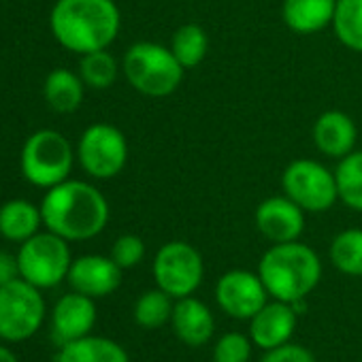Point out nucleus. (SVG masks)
Segmentation results:
<instances>
[{
    "instance_id": "nucleus-4",
    "label": "nucleus",
    "mask_w": 362,
    "mask_h": 362,
    "mask_svg": "<svg viewBox=\"0 0 362 362\" xmlns=\"http://www.w3.org/2000/svg\"><path fill=\"white\" fill-rule=\"evenodd\" d=\"M122 71L128 83L143 96H170L184 81L186 69L173 56L170 47L151 41L130 45L122 60Z\"/></svg>"
},
{
    "instance_id": "nucleus-12",
    "label": "nucleus",
    "mask_w": 362,
    "mask_h": 362,
    "mask_svg": "<svg viewBox=\"0 0 362 362\" xmlns=\"http://www.w3.org/2000/svg\"><path fill=\"white\" fill-rule=\"evenodd\" d=\"M256 228L271 243L298 241L305 230V211L286 194L271 197L256 209Z\"/></svg>"
},
{
    "instance_id": "nucleus-32",
    "label": "nucleus",
    "mask_w": 362,
    "mask_h": 362,
    "mask_svg": "<svg viewBox=\"0 0 362 362\" xmlns=\"http://www.w3.org/2000/svg\"><path fill=\"white\" fill-rule=\"evenodd\" d=\"M0 362H20V360L7 345H0Z\"/></svg>"
},
{
    "instance_id": "nucleus-16",
    "label": "nucleus",
    "mask_w": 362,
    "mask_h": 362,
    "mask_svg": "<svg viewBox=\"0 0 362 362\" xmlns=\"http://www.w3.org/2000/svg\"><path fill=\"white\" fill-rule=\"evenodd\" d=\"M170 322L179 341H184L190 347L205 345L216 330V322L209 307L194 296L177 298Z\"/></svg>"
},
{
    "instance_id": "nucleus-9",
    "label": "nucleus",
    "mask_w": 362,
    "mask_h": 362,
    "mask_svg": "<svg viewBox=\"0 0 362 362\" xmlns=\"http://www.w3.org/2000/svg\"><path fill=\"white\" fill-rule=\"evenodd\" d=\"M205 262L201 252L186 241L164 243L153 258V279L173 298L192 296L203 284Z\"/></svg>"
},
{
    "instance_id": "nucleus-8",
    "label": "nucleus",
    "mask_w": 362,
    "mask_h": 362,
    "mask_svg": "<svg viewBox=\"0 0 362 362\" xmlns=\"http://www.w3.org/2000/svg\"><path fill=\"white\" fill-rule=\"evenodd\" d=\"M281 188L305 214L328 211L339 201L334 173L315 160H294L281 175Z\"/></svg>"
},
{
    "instance_id": "nucleus-11",
    "label": "nucleus",
    "mask_w": 362,
    "mask_h": 362,
    "mask_svg": "<svg viewBox=\"0 0 362 362\" xmlns=\"http://www.w3.org/2000/svg\"><path fill=\"white\" fill-rule=\"evenodd\" d=\"M269 292L258 273L235 269L224 273L216 286L220 309L235 320H252L269 300Z\"/></svg>"
},
{
    "instance_id": "nucleus-17",
    "label": "nucleus",
    "mask_w": 362,
    "mask_h": 362,
    "mask_svg": "<svg viewBox=\"0 0 362 362\" xmlns=\"http://www.w3.org/2000/svg\"><path fill=\"white\" fill-rule=\"evenodd\" d=\"M358 128L343 111H326L313 124V143L328 158H343L354 151Z\"/></svg>"
},
{
    "instance_id": "nucleus-29",
    "label": "nucleus",
    "mask_w": 362,
    "mask_h": 362,
    "mask_svg": "<svg viewBox=\"0 0 362 362\" xmlns=\"http://www.w3.org/2000/svg\"><path fill=\"white\" fill-rule=\"evenodd\" d=\"M111 258H113V262L122 271L136 267L145 258V243H143V239L136 237V235H122V237H117L113 247H111Z\"/></svg>"
},
{
    "instance_id": "nucleus-6",
    "label": "nucleus",
    "mask_w": 362,
    "mask_h": 362,
    "mask_svg": "<svg viewBox=\"0 0 362 362\" xmlns=\"http://www.w3.org/2000/svg\"><path fill=\"white\" fill-rule=\"evenodd\" d=\"M73 258L69 241L60 235L45 230L20 243L18 267L20 277L39 290H49L69 277Z\"/></svg>"
},
{
    "instance_id": "nucleus-1",
    "label": "nucleus",
    "mask_w": 362,
    "mask_h": 362,
    "mask_svg": "<svg viewBox=\"0 0 362 362\" xmlns=\"http://www.w3.org/2000/svg\"><path fill=\"white\" fill-rule=\"evenodd\" d=\"M41 216L45 228L62 239L88 241L105 230L109 222V203L105 194L88 181L66 179L45 192Z\"/></svg>"
},
{
    "instance_id": "nucleus-2",
    "label": "nucleus",
    "mask_w": 362,
    "mask_h": 362,
    "mask_svg": "<svg viewBox=\"0 0 362 362\" xmlns=\"http://www.w3.org/2000/svg\"><path fill=\"white\" fill-rule=\"evenodd\" d=\"M122 13L115 0H56L49 13L54 39L73 54L107 49L119 35Z\"/></svg>"
},
{
    "instance_id": "nucleus-21",
    "label": "nucleus",
    "mask_w": 362,
    "mask_h": 362,
    "mask_svg": "<svg viewBox=\"0 0 362 362\" xmlns=\"http://www.w3.org/2000/svg\"><path fill=\"white\" fill-rule=\"evenodd\" d=\"M58 362H130L126 349L107 337H81L64 343L58 354Z\"/></svg>"
},
{
    "instance_id": "nucleus-18",
    "label": "nucleus",
    "mask_w": 362,
    "mask_h": 362,
    "mask_svg": "<svg viewBox=\"0 0 362 362\" xmlns=\"http://www.w3.org/2000/svg\"><path fill=\"white\" fill-rule=\"evenodd\" d=\"M337 0H284V24L298 35H313L332 24Z\"/></svg>"
},
{
    "instance_id": "nucleus-23",
    "label": "nucleus",
    "mask_w": 362,
    "mask_h": 362,
    "mask_svg": "<svg viewBox=\"0 0 362 362\" xmlns=\"http://www.w3.org/2000/svg\"><path fill=\"white\" fill-rule=\"evenodd\" d=\"M337 190L339 201H343L349 209L362 214V151H351L341 158L337 170Z\"/></svg>"
},
{
    "instance_id": "nucleus-5",
    "label": "nucleus",
    "mask_w": 362,
    "mask_h": 362,
    "mask_svg": "<svg viewBox=\"0 0 362 362\" xmlns=\"http://www.w3.org/2000/svg\"><path fill=\"white\" fill-rule=\"evenodd\" d=\"M75 151L69 139L58 130H37L30 134L20 153V168L28 184L37 188H54L69 179Z\"/></svg>"
},
{
    "instance_id": "nucleus-31",
    "label": "nucleus",
    "mask_w": 362,
    "mask_h": 362,
    "mask_svg": "<svg viewBox=\"0 0 362 362\" xmlns=\"http://www.w3.org/2000/svg\"><path fill=\"white\" fill-rule=\"evenodd\" d=\"M20 277L18 256H11L7 252H0V286H5Z\"/></svg>"
},
{
    "instance_id": "nucleus-19",
    "label": "nucleus",
    "mask_w": 362,
    "mask_h": 362,
    "mask_svg": "<svg viewBox=\"0 0 362 362\" xmlns=\"http://www.w3.org/2000/svg\"><path fill=\"white\" fill-rule=\"evenodd\" d=\"M43 224L41 207L24 199L7 201L0 207V237L13 243H24L39 233Z\"/></svg>"
},
{
    "instance_id": "nucleus-3",
    "label": "nucleus",
    "mask_w": 362,
    "mask_h": 362,
    "mask_svg": "<svg viewBox=\"0 0 362 362\" xmlns=\"http://www.w3.org/2000/svg\"><path fill=\"white\" fill-rule=\"evenodd\" d=\"M258 275L275 300L294 303L307 298L322 279L320 256L300 241L273 243L258 264Z\"/></svg>"
},
{
    "instance_id": "nucleus-28",
    "label": "nucleus",
    "mask_w": 362,
    "mask_h": 362,
    "mask_svg": "<svg viewBox=\"0 0 362 362\" xmlns=\"http://www.w3.org/2000/svg\"><path fill=\"white\" fill-rule=\"evenodd\" d=\"M252 339L241 332H226L214 347V362H250Z\"/></svg>"
},
{
    "instance_id": "nucleus-24",
    "label": "nucleus",
    "mask_w": 362,
    "mask_h": 362,
    "mask_svg": "<svg viewBox=\"0 0 362 362\" xmlns=\"http://www.w3.org/2000/svg\"><path fill=\"white\" fill-rule=\"evenodd\" d=\"M330 26L347 49L362 54V0H337Z\"/></svg>"
},
{
    "instance_id": "nucleus-26",
    "label": "nucleus",
    "mask_w": 362,
    "mask_h": 362,
    "mask_svg": "<svg viewBox=\"0 0 362 362\" xmlns=\"http://www.w3.org/2000/svg\"><path fill=\"white\" fill-rule=\"evenodd\" d=\"M119 64L107 49L83 54L79 60V77L92 90H107L115 83Z\"/></svg>"
},
{
    "instance_id": "nucleus-22",
    "label": "nucleus",
    "mask_w": 362,
    "mask_h": 362,
    "mask_svg": "<svg viewBox=\"0 0 362 362\" xmlns=\"http://www.w3.org/2000/svg\"><path fill=\"white\" fill-rule=\"evenodd\" d=\"M170 52L184 69L199 66L209 52V37L203 26L199 24H184L179 26L170 39Z\"/></svg>"
},
{
    "instance_id": "nucleus-25",
    "label": "nucleus",
    "mask_w": 362,
    "mask_h": 362,
    "mask_svg": "<svg viewBox=\"0 0 362 362\" xmlns=\"http://www.w3.org/2000/svg\"><path fill=\"white\" fill-rule=\"evenodd\" d=\"M330 260L337 271L362 277V230L349 228L339 233L330 243Z\"/></svg>"
},
{
    "instance_id": "nucleus-14",
    "label": "nucleus",
    "mask_w": 362,
    "mask_h": 362,
    "mask_svg": "<svg viewBox=\"0 0 362 362\" xmlns=\"http://www.w3.org/2000/svg\"><path fill=\"white\" fill-rule=\"evenodd\" d=\"M96 315L94 298L73 290L64 294L52 311V334L60 345L88 337L96 324Z\"/></svg>"
},
{
    "instance_id": "nucleus-20",
    "label": "nucleus",
    "mask_w": 362,
    "mask_h": 362,
    "mask_svg": "<svg viewBox=\"0 0 362 362\" xmlns=\"http://www.w3.org/2000/svg\"><path fill=\"white\" fill-rule=\"evenodd\" d=\"M86 83L79 73L69 69H54L43 83V96L56 113H73L81 107Z\"/></svg>"
},
{
    "instance_id": "nucleus-10",
    "label": "nucleus",
    "mask_w": 362,
    "mask_h": 362,
    "mask_svg": "<svg viewBox=\"0 0 362 362\" xmlns=\"http://www.w3.org/2000/svg\"><path fill=\"white\" fill-rule=\"evenodd\" d=\"M77 158L90 177L113 179L124 170L128 162L126 136L111 124H92L79 139Z\"/></svg>"
},
{
    "instance_id": "nucleus-7",
    "label": "nucleus",
    "mask_w": 362,
    "mask_h": 362,
    "mask_svg": "<svg viewBox=\"0 0 362 362\" xmlns=\"http://www.w3.org/2000/svg\"><path fill=\"white\" fill-rule=\"evenodd\" d=\"M43 320L45 300L37 286L22 277L0 286V341H28L43 326Z\"/></svg>"
},
{
    "instance_id": "nucleus-13",
    "label": "nucleus",
    "mask_w": 362,
    "mask_h": 362,
    "mask_svg": "<svg viewBox=\"0 0 362 362\" xmlns=\"http://www.w3.org/2000/svg\"><path fill=\"white\" fill-rule=\"evenodd\" d=\"M66 279L75 292H81L90 298H100L113 294L119 288L122 269L113 262L111 256L105 258L98 254H88L73 260Z\"/></svg>"
},
{
    "instance_id": "nucleus-30",
    "label": "nucleus",
    "mask_w": 362,
    "mask_h": 362,
    "mask_svg": "<svg viewBox=\"0 0 362 362\" xmlns=\"http://www.w3.org/2000/svg\"><path fill=\"white\" fill-rule=\"evenodd\" d=\"M260 362H317V360L307 347L298 343H286L281 347L269 349Z\"/></svg>"
},
{
    "instance_id": "nucleus-15",
    "label": "nucleus",
    "mask_w": 362,
    "mask_h": 362,
    "mask_svg": "<svg viewBox=\"0 0 362 362\" xmlns=\"http://www.w3.org/2000/svg\"><path fill=\"white\" fill-rule=\"evenodd\" d=\"M298 313L292 309L290 303L273 300L267 303L252 320H250V339L260 349L269 351L290 343L296 330Z\"/></svg>"
},
{
    "instance_id": "nucleus-27",
    "label": "nucleus",
    "mask_w": 362,
    "mask_h": 362,
    "mask_svg": "<svg viewBox=\"0 0 362 362\" xmlns=\"http://www.w3.org/2000/svg\"><path fill=\"white\" fill-rule=\"evenodd\" d=\"M173 296L164 290H147L134 303V322L143 328H160L173 315Z\"/></svg>"
}]
</instances>
